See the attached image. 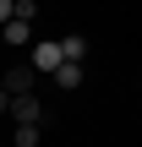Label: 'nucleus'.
<instances>
[{
	"mask_svg": "<svg viewBox=\"0 0 142 147\" xmlns=\"http://www.w3.org/2000/svg\"><path fill=\"white\" fill-rule=\"evenodd\" d=\"M55 65H60V44L38 38V44H33V60H27V71H33V76H38V71H49V76H55Z\"/></svg>",
	"mask_w": 142,
	"mask_h": 147,
	"instance_id": "f257e3e1",
	"label": "nucleus"
},
{
	"mask_svg": "<svg viewBox=\"0 0 142 147\" xmlns=\"http://www.w3.org/2000/svg\"><path fill=\"white\" fill-rule=\"evenodd\" d=\"M5 115H16V125H44V104H38L33 93H27V98H11Z\"/></svg>",
	"mask_w": 142,
	"mask_h": 147,
	"instance_id": "f03ea898",
	"label": "nucleus"
},
{
	"mask_svg": "<svg viewBox=\"0 0 142 147\" xmlns=\"http://www.w3.org/2000/svg\"><path fill=\"white\" fill-rule=\"evenodd\" d=\"M0 93H5V98H27V93H33V71H27V65H16V71L5 76V87H0Z\"/></svg>",
	"mask_w": 142,
	"mask_h": 147,
	"instance_id": "7ed1b4c3",
	"label": "nucleus"
},
{
	"mask_svg": "<svg viewBox=\"0 0 142 147\" xmlns=\"http://www.w3.org/2000/svg\"><path fill=\"white\" fill-rule=\"evenodd\" d=\"M55 87H66V93L82 87V65H66V60H60V65H55Z\"/></svg>",
	"mask_w": 142,
	"mask_h": 147,
	"instance_id": "20e7f679",
	"label": "nucleus"
},
{
	"mask_svg": "<svg viewBox=\"0 0 142 147\" xmlns=\"http://www.w3.org/2000/svg\"><path fill=\"white\" fill-rule=\"evenodd\" d=\"M5 44L27 49V44H33V27H27V22H5Z\"/></svg>",
	"mask_w": 142,
	"mask_h": 147,
	"instance_id": "39448f33",
	"label": "nucleus"
},
{
	"mask_svg": "<svg viewBox=\"0 0 142 147\" xmlns=\"http://www.w3.org/2000/svg\"><path fill=\"white\" fill-rule=\"evenodd\" d=\"M11 142H16V147H38V125H16Z\"/></svg>",
	"mask_w": 142,
	"mask_h": 147,
	"instance_id": "423d86ee",
	"label": "nucleus"
},
{
	"mask_svg": "<svg viewBox=\"0 0 142 147\" xmlns=\"http://www.w3.org/2000/svg\"><path fill=\"white\" fill-rule=\"evenodd\" d=\"M5 22H11V0H0V27H5Z\"/></svg>",
	"mask_w": 142,
	"mask_h": 147,
	"instance_id": "0eeeda50",
	"label": "nucleus"
},
{
	"mask_svg": "<svg viewBox=\"0 0 142 147\" xmlns=\"http://www.w3.org/2000/svg\"><path fill=\"white\" fill-rule=\"evenodd\" d=\"M5 104H11V98H5V93H0V115H5Z\"/></svg>",
	"mask_w": 142,
	"mask_h": 147,
	"instance_id": "6e6552de",
	"label": "nucleus"
}]
</instances>
